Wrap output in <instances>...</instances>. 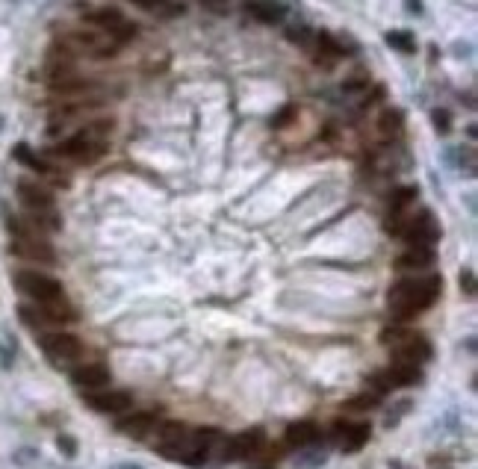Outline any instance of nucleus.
Segmentation results:
<instances>
[{
	"label": "nucleus",
	"mask_w": 478,
	"mask_h": 469,
	"mask_svg": "<svg viewBox=\"0 0 478 469\" xmlns=\"http://www.w3.org/2000/svg\"><path fill=\"white\" fill-rule=\"evenodd\" d=\"M440 295V278H407L390 290V313L399 322H407L414 316L425 313Z\"/></svg>",
	"instance_id": "1"
},
{
	"label": "nucleus",
	"mask_w": 478,
	"mask_h": 469,
	"mask_svg": "<svg viewBox=\"0 0 478 469\" xmlns=\"http://www.w3.org/2000/svg\"><path fill=\"white\" fill-rule=\"evenodd\" d=\"M109 133H112V119H97L92 124H86L83 130H77L74 136H68L56 154L71 160V162H80V165H89L95 162L97 157L107 150V142H109Z\"/></svg>",
	"instance_id": "2"
},
{
	"label": "nucleus",
	"mask_w": 478,
	"mask_h": 469,
	"mask_svg": "<svg viewBox=\"0 0 478 469\" xmlns=\"http://www.w3.org/2000/svg\"><path fill=\"white\" fill-rule=\"evenodd\" d=\"M15 287H18L27 298H32L36 304H44V301L62 298V283L51 275H44L39 269H21L15 272Z\"/></svg>",
	"instance_id": "3"
},
{
	"label": "nucleus",
	"mask_w": 478,
	"mask_h": 469,
	"mask_svg": "<svg viewBox=\"0 0 478 469\" xmlns=\"http://www.w3.org/2000/svg\"><path fill=\"white\" fill-rule=\"evenodd\" d=\"M395 230H399V237L407 239L410 245H428L431 248V242L440 239V227L434 222V215L431 213H414L410 219H402L399 225H395Z\"/></svg>",
	"instance_id": "4"
},
{
	"label": "nucleus",
	"mask_w": 478,
	"mask_h": 469,
	"mask_svg": "<svg viewBox=\"0 0 478 469\" xmlns=\"http://www.w3.org/2000/svg\"><path fill=\"white\" fill-rule=\"evenodd\" d=\"M44 355L51 357L54 363H71L83 355V343H80L74 333L68 331H54V333H42L39 337Z\"/></svg>",
	"instance_id": "5"
},
{
	"label": "nucleus",
	"mask_w": 478,
	"mask_h": 469,
	"mask_svg": "<svg viewBox=\"0 0 478 469\" xmlns=\"http://www.w3.org/2000/svg\"><path fill=\"white\" fill-rule=\"evenodd\" d=\"M260 449H266V431H263V428L242 431V434H237V437H230V440L222 443V461L254 458Z\"/></svg>",
	"instance_id": "6"
},
{
	"label": "nucleus",
	"mask_w": 478,
	"mask_h": 469,
	"mask_svg": "<svg viewBox=\"0 0 478 469\" xmlns=\"http://www.w3.org/2000/svg\"><path fill=\"white\" fill-rule=\"evenodd\" d=\"M222 434L216 428H198V431H189V437L184 443V451H180V463L186 466H201L207 458H210V449L213 443H219Z\"/></svg>",
	"instance_id": "7"
},
{
	"label": "nucleus",
	"mask_w": 478,
	"mask_h": 469,
	"mask_svg": "<svg viewBox=\"0 0 478 469\" xmlns=\"http://www.w3.org/2000/svg\"><path fill=\"white\" fill-rule=\"evenodd\" d=\"M9 251L15 257H21V260H30V263H39V266H54L56 263V251L51 242H44L39 237H18V239H12Z\"/></svg>",
	"instance_id": "8"
},
{
	"label": "nucleus",
	"mask_w": 478,
	"mask_h": 469,
	"mask_svg": "<svg viewBox=\"0 0 478 469\" xmlns=\"http://www.w3.org/2000/svg\"><path fill=\"white\" fill-rule=\"evenodd\" d=\"M18 198L27 213H56L54 192L32 180H18Z\"/></svg>",
	"instance_id": "9"
},
{
	"label": "nucleus",
	"mask_w": 478,
	"mask_h": 469,
	"mask_svg": "<svg viewBox=\"0 0 478 469\" xmlns=\"http://www.w3.org/2000/svg\"><path fill=\"white\" fill-rule=\"evenodd\" d=\"M89 24L95 27V30H101V32H107L109 39H115V42H127L130 36H133V24H127L124 18L115 9H101V12H92L89 15Z\"/></svg>",
	"instance_id": "10"
},
{
	"label": "nucleus",
	"mask_w": 478,
	"mask_h": 469,
	"mask_svg": "<svg viewBox=\"0 0 478 469\" xmlns=\"http://www.w3.org/2000/svg\"><path fill=\"white\" fill-rule=\"evenodd\" d=\"M109 381H112V372L107 369L104 363H83V366H77V369L71 372V384L80 387V390H86V393L104 390Z\"/></svg>",
	"instance_id": "11"
},
{
	"label": "nucleus",
	"mask_w": 478,
	"mask_h": 469,
	"mask_svg": "<svg viewBox=\"0 0 478 469\" xmlns=\"http://www.w3.org/2000/svg\"><path fill=\"white\" fill-rule=\"evenodd\" d=\"M393 351H395V360H402V363H425L431 357V343H428L422 333L410 331L399 345H393Z\"/></svg>",
	"instance_id": "12"
},
{
	"label": "nucleus",
	"mask_w": 478,
	"mask_h": 469,
	"mask_svg": "<svg viewBox=\"0 0 478 469\" xmlns=\"http://www.w3.org/2000/svg\"><path fill=\"white\" fill-rule=\"evenodd\" d=\"M334 440L340 443L342 451H357L369 440V422H334Z\"/></svg>",
	"instance_id": "13"
},
{
	"label": "nucleus",
	"mask_w": 478,
	"mask_h": 469,
	"mask_svg": "<svg viewBox=\"0 0 478 469\" xmlns=\"http://www.w3.org/2000/svg\"><path fill=\"white\" fill-rule=\"evenodd\" d=\"M86 405L97 413H124L130 405H133V398L124 390H112V393H86Z\"/></svg>",
	"instance_id": "14"
},
{
	"label": "nucleus",
	"mask_w": 478,
	"mask_h": 469,
	"mask_svg": "<svg viewBox=\"0 0 478 469\" xmlns=\"http://www.w3.org/2000/svg\"><path fill=\"white\" fill-rule=\"evenodd\" d=\"M154 428H157L154 413H133V416H127V420L119 422V431L124 434V437H133V440H145Z\"/></svg>",
	"instance_id": "15"
},
{
	"label": "nucleus",
	"mask_w": 478,
	"mask_h": 469,
	"mask_svg": "<svg viewBox=\"0 0 478 469\" xmlns=\"http://www.w3.org/2000/svg\"><path fill=\"white\" fill-rule=\"evenodd\" d=\"M39 310L44 313L47 325H68V322L77 319V310L68 304V301H65V295L54 298V301H44V304H39Z\"/></svg>",
	"instance_id": "16"
},
{
	"label": "nucleus",
	"mask_w": 478,
	"mask_h": 469,
	"mask_svg": "<svg viewBox=\"0 0 478 469\" xmlns=\"http://www.w3.org/2000/svg\"><path fill=\"white\" fill-rule=\"evenodd\" d=\"M287 446H292V449H307V446H313L319 440V425L316 422H292L289 428H287Z\"/></svg>",
	"instance_id": "17"
},
{
	"label": "nucleus",
	"mask_w": 478,
	"mask_h": 469,
	"mask_svg": "<svg viewBox=\"0 0 478 469\" xmlns=\"http://www.w3.org/2000/svg\"><path fill=\"white\" fill-rule=\"evenodd\" d=\"M434 263V251L428 245H410L399 257V269H428Z\"/></svg>",
	"instance_id": "18"
},
{
	"label": "nucleus",
	"mask_w": 478,
	"mask_h": 469,
	"mask_svg": "<svg viewBox=\"0 0 478 469\" xmlns=\"http://www.w3.org/2000/svg\"><path fill=\"white\" fill-rule=\"evenodd\" d=\"M249 12H251V18H257L260 24H277L284 18V6L275 4V0H251Z\"/></svg>",
	"instance_id": "19"
},
{
	"label": "nucleus",
	"mask_w": 478,
	"mask_h": 469,
	"mask_svg": "<svg viewBox=\"0 0 478 469\" xmlns=\"http://www.w3.org/2000/svg\"><path fill=\"white\" fill-rule=\"evenodd\" d=\"M375 405H378V396L369 393V396H354L345 408H349V410H372Z\"/></svg>",
	"instance_id": "20"
},
{
	"label": "nucleus",
	"mask_w": 478,
	"mask_h": 469,
	"mask_svg": "<svg viewBox=\"0 0 478 469\" xmlns=\"http://www.w3.org/2000/svg\"><path fill=\"white\" fill-rule=\"evenodd\" d=\"M399 127H402V112L387 109V112H384V119H381V130L390 133V130H399Z\"/></svg>",
	"instance_id": "21"
},
{
	"label": "nucleus",
	"mask_w": 478,
	"mask_h": 469,
	"mask_svg": "<svg viewBox=\"0 0 478 469\" xmlns=\"http://www.w3.org/2000/svg\"><path fill=\"white\" fill-rule=\"evenodd\" d=\"M275 466H277V451H275V455H269V458L254 455L251 463H249V469H275Z\"/></svg>",
	"instance_id": "22"
},
{
	"label": "nucleus",
	"mask_w": 478,
	"mask_h": 469,
	"mask_svg": "<svg viewBox=\"0 0 478 469\" xmlns=\"http://www.w3.org/2000/svg\"><path fill=\"white\" fill-rule=\"evenodd\" d=\"M387 42L390 44H399V50H414V42H410L407 32H390Z\"/></svg>",
	"instance_id": "23"
},
{
	"label": "nucleus",
	"mask_w": 478,
	"mask_h": 469,
	"mask_svg": "<svg viewBox=\"0 0 478 469\" xmlns=\"http://www.w3.org/2000/svg\"><path fill=\"white\" fill-rule=\"evenodd\" d=\"M56 443H59V451H62L65 458H74L77 455V443H74V437H68V434H62Z\"/></svg>",
	"instance_id": "24"
},
{
	"label": "nucleus",
	"mask_w": 478,
	"mask_h": 469,
	"mask_svg": "<svg viewBox=\"0 0 478 469\" xmlns=\"http://www.w3.org/2000/svg\"><path fill=\"white\" fill-rule=\"evenodd\" d=\"M460 290H464L470 298L475 295V275L467 269V272H460Z\"/></svg>",
	"instance_id": "25"
},
{
	"label": "nucleus",
	"mask_w": 478,
	"mask_h": 469,
	"mask_svg": "<svg viewBox=\"0 0 478 469\" xmlns=\"http://www.w3.org/2000/svg\"><path fill=\"white\" fill-rule=\"evenodd\" d=\"M319 463H325V455H313V458H299V461H295V466H301V469L319 466Z\"/></svg>",
	"instance_id": "26"
},
{
	"label": "nucleus",
	"mask_w": 478,
	"mask_h": 469,
	"mask_svg": "<svg viewBox=\"0 0 478 469\" xmlns=\"http://www.w3.org/2000/svg\"><path fill=\"white\" fill-rule=\"evenodd\" d=\"M446 119H449L446 112H434V124H437L440 130H449V121H446Z\"/></svg>",
	"instance_id": "27"
},
{
	"label": "nucleus",
	"mask_w": 478,
	"mask_h": 469,
	"mask_svg": "<svg viewBox=\"0 0 478 469\" xmlns=\"http://www.w3.org/2000/svg\"><path fill=\"white\" fill-rule=\"evenodd\" d=\"M115 469H145V466H139V463H121V466H115Z\"/></svg>",
	"instance_id": "28"
},
{
	"label": "nucleus",
	"mask_w": 478,
	"mask_h": 469,
	"mask_svg": "<svg viewBox=\"0 0 478 469\" xmlns=\"http://www.w3.org/2000/svg\"><path fill=\"white\" fill-rule=\"evenodd\" d=\"M136 4H142V6H154V4H160V0H136Z\"/></svg>",
	"instance_id": "29"
},
{
	"label": "nucleus",
	"mask_w": 478,
	"mask_h": 469,
	"mask_svg": "<svg viewBox=\"0 0 478 469\" xmlns=\"http://www.w3.org/2000/svg\"><path fill=\"white\" fill-rule=\"evenodd\" d=\"M407 9H417V12H419V0H410V4H407Z\"/></svg>",
	"instance_id": "30"
}]
</instances>
